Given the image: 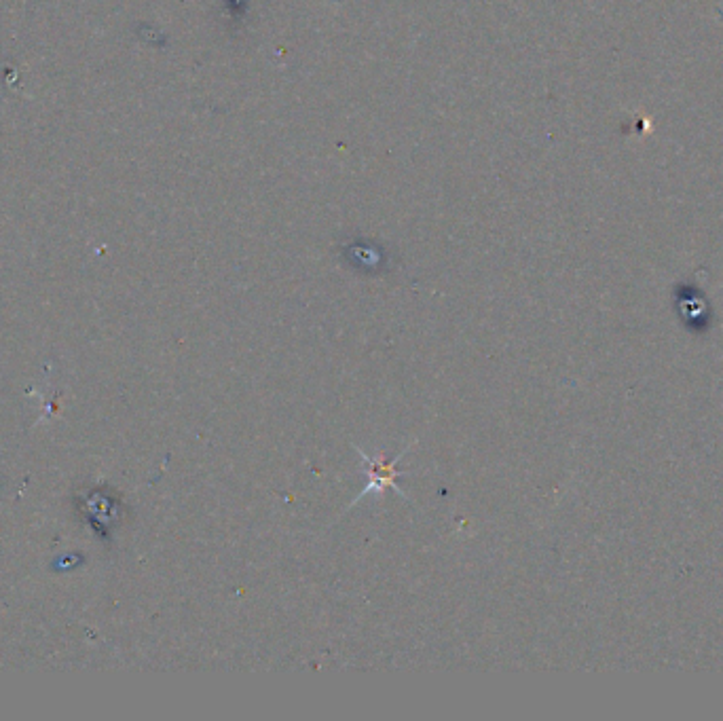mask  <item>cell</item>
<instances>
[{"label": "cell", "instance_id": "cell-1", "mask_svg": "<svg viewBox=\"0 0 723 721\" xmlns=\"http://www.w3.org/2000/svg\"><path fill=\"white\" fill-rule=\"evenodd\" d=\"M413 445H409V449H411ZM409 449H404L396 459H392V461H389V464H385V461L381 459V457H370V455H366L362 449H358V455L366 461V476H368V485L362 489V493L356 497V502L354 504H358V499L362 497V495H368V493H383L385 489H394L396 493H400V495H404L400 489H398V485H396V480H398V476H404V472H400L396 466H398V461L406 455V451H409Z\"/></svg>", "mask_w": 723, "mask_h": 721}]
</instances>
